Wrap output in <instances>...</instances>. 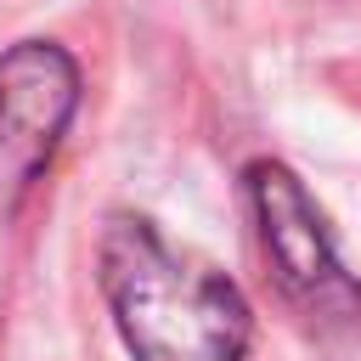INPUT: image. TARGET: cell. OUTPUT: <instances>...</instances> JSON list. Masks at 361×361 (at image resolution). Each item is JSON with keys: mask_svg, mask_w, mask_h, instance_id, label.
<instances>
[{"mask_svg": "<svg viewBox=\"0 0 361 361\" xmlns=\"http://www.w3.org/2000/svg\"><path fill=\"white\" fill-rule=\"evenodd\" d=\"M79 113V62L56 39H23L0 56V203L23 197L56 158Z\"/></svg>", "mask_w": 361, "mask_h": 361, "instance_id": "3957f363", "label": "cell"}, {"mask_svg": "<svg viewBox=\"0 0 361 361\" xmlns=\"http://www.w3.org/2000/svg\"><path fill=\"white\" fill-rule=\"evenodd\" d=\"M102 299L135 361H243L254 338V310L243 288L169 248L141 214H113L96 248Z\"/></svg>", "mask_w": 361, "mask_h": 361, "instance_id": "6da1fadb", "label": "cell"}, {"mask_svg": "<svg viewBox=\"0 0 361 361\" xmlns=\"http://www.w3.org/2000/svg\"><path fill=\"white\" fill-rule=\"evenodd\" d=\"M243 192H248L265 259L276 271V288L310 322H355L361 316V282L344 271V259L327 237V220L310 203L305 180L276 158H254L243 169Z\"/></svg>", "mask_w": 361, "mask_h": 361, "instance_id": "7a4b0ae2", "label": "cell"}]
</instances>
